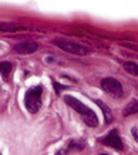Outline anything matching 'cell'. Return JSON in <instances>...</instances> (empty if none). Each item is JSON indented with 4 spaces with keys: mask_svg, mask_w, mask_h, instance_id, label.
<instances>
[{
    "mask_svg": "<svg viewBox=\"0 0 138 155\" xmlns=\"http://www.w3.org/2000/svg\"><path fill=\"white\" fill-rule=\"evenodd\" d=\"M53 85H54V90H56V93H60L61 90H64L66 87L61 84H58V83H56V81H53Z\"/></svg>",
    "mask_w": 138,
    "mask_h": 155,
    "instance_id": "cell-13",
    "label": "cell"
},
{
    "mask_svg": "<svg viewBox=\"0 0 138 155\" xmlns=\"http://www.w3.org/2000/svg\"><path fill=\"white\" fill-rule=\"evenodd\" d=\"M137 50H138V48H137Z\"/></svg>",
    "mask_w": 138,
    "mask_h": 155,
    "instance_id": "cell-17",
    "label": "cell"
},
{
    "mask_svg": "<svg viewBox=\"0 0 138 155\" xmlns=\"http://www.w3.org/2000/svg\"><path fill=\"white\" fill-rule=\"evenodd\" d=\"M0 71H2V74L7 77L10 74V71H12V64H10L9 61H2V64H0Z\"/></svg>",
    "mask_w": 138,
    "mask_h": 155,
    "instance_id": "cell-12",
    "label": "cell"
},
{
    "mask_svg": "<svg viewBox=\"0 0 138 155\" xmlns=\"http://www.w3.org/2000/svg\"><path fill=\"white\" fill-rule=\"evenodd\" d=\"M84 147H86V145H84V142H83V141L73 140V141H70V144H68V150H70V151H81Z\"/></svg>",
    "mask_w": 138,
    "mask_h": 155,
    "instance_id": "cell-11",
    "label": "cell"
},
{
    "mask_svg": "<svg viewBox=\"0 0 138 155\" xmlns=\"http://www.w3.org/2000/svg\"><path fill=\"white\" fill-rule=\"evenodd\" d=\"M101 88L104 90V93H107L111 98L118 100L124 95L121 83L118 80H115V78H111V77H107V78L101 81Z\"/></svg>",
    "mask_w": 138,
    "mask_h": 155,
    "instance_id": "cell-4",
    "label": "cell"
},
{
    "mask_svg": "<svg viewBox=\"0 0 138 155\" xmlns=\"http://www.w3.org/2000/svg\"><path fill=\"white\" fill-rule=\"evenodd\" d=\"M101 142L107 147H111V148H114L117 151H123L124 150V145H123V141H121V138H120V134L117 130H113V131H110L104 138H101Z\"/></svg>",
    "mask_w": 138,
    "mask_h": 155,
    "instance_id": "cell-5",
    "label": "cell"
},
{
    "mask_svg": "<svg viewBox=\"0 0 138 155\" xmlns=\"http://www.w3.org/2000/svg\"><path fill=\"white\" fill-rule=\"evenodd\" d=\"M56 155H67V152L64 150H60V151H57V152H56Z\"/></svg>",
    "mask_w": 138,
    "mask_h": 155,
    "instance_id": "cell-15",
    "label": "cell"
},
{
    "mask_svg": "<svg viewBox=\"0 0 138 155\" xmlns=\"http://www.w3.org/2000/svg\"><path fill=\"white\" fill-rule=\"evenodd\" d=\"M64 103H66L68 107H71L73 110H76L77 113L83 117V121L86 122L88 127H97V125H98V118H97L95 113L91 108L87 107L86 104L81 103L80 100H77L76 97H73V95H64Z\"/></svg>",
    "mask_w": 138,
    "mask_h": 155,
    "instance_id": "cell-1",
    "label": "cell"
},
{
    "mask_svg": "<svg viewBox=\"0 0 138 155\" xmlns=\"http://www.w3.org/2000/svg\"><path fill=\"white\" fill-rule=\"evenodd\" d=\"M124 70L127 71L128 74L138 77V64H135V63H131V61L124 63Z\"/></svg>",
    "mask_w": 138,
    "mask_h": 155,
    "instance_id": "cell-9",
    "label": "cell"
},
{
    "mask_svg": "<svg viewBox=\"0 0 138 155\" xmlns=\"http://www.w3.org/2000/svg\"><path fill=\"white\" fill-rule=\"evenodd\" d=\"M104 155H107V154H104Z\"/></svg>",
    "mask_w": 138,
    "mask_h": 155,
    "instance_id": "cell-16",
    "label": "cell"
},
{
    "mask_svg": "<svg viewBox=\"0 0 138 155\" xmlns=\"http://www.w3.org/2000/svg\"><path fill=\"white\" fill-rule=\"evenodd\" d=\"M13 48H15V51L19 53V54H31V53H34L36 50H37L38 46H37V43L36 41H31V40H24V41L17 43Z\"/></svg>",
    "mask_w": 138,
    "mask_h": 155,
    "instance_id": "cell-6",
    "label": "cell"
},
{
    "mask_svg": "<svg viewBox=\"0 0 138 155\" xmlns=\"http://www.w3.org/2000/svg\"><path fill=\"white\" fill-rule=\"evenodd\" d=\"M20 30H26V27H21L19 24H2V31H20Z\"/></svg>",
    "mask_w": 138,
    "mask_h": 155,
    "instance_id": "cell-10",
    "label": "cell"
},
{
    "mask_svg": "<svg viewBox=\"0 0 138 155\" xmlns=\"http://www.w3.org/2000/svg\"><path fill=\"white\" fill-rule=\"evenodd\" d=\"M131 134H133V137H134V140L138 142V127H134L133 130H131Z\"/></svg>",
    "mask_w": 138,
    "mask_h": 155,
    "instance_id": "cell-14",
    "label": "cell"
},
{
    "mask_svg": "<svg viewBox=\"0 0 138 155\" xmlns=\"http://www.w3.org/2000/svg\"><path fill=\"white\" fill-rule=\"evenodd\" d=\"M41 94H43V87L36 85L27 90V93L24 95V105L27 108V111L31 114H36L41 107Z\"/></svg>",
    "mask_w": 138,
    "mask_h": 155,
    "instance_id": "cell-2",
    "label": "cell"
},
{
    "mask_svg": "<svg viewBox=\"0 0 138 155\" xmlns=\"http://www.w3.org/2000/svg\"><path fill=\"white\" fill-rule=\"evenodd\" d=\"M54 44L58 48H61V50H64L66 53H70V54H76V56H87L88 54V50L84 46L70 41V40H66V38H57V40H54Z\"/></svg>",
    "mask_w": 138,
    "mask_h": 155,
    "instance_id": "cell-3",
    "label": "cell"
},
{
    "mask_svg": "<svg viewBox=\"0 0 138 155\" xmlns=\"http://www.w3.org/2000/svg\"><path fill=\"white\" fill-rule=\"evenodd\" d=\"M137 113H138V100H131L130 104L123 111V115L124 117H128V115H133V114H137Z\"/></svg>",
    "mask_w": 138,
    "mask_h": 155,
    "instance_id": "cell-8",
    "label": "cell"
},
{
    "mask_svg": "<svg viewBox=\"0 0 138 155\" xmlns=\"http://www.w3.org/2000/svg\"><path fill=\"white\" fill-rule=\"evenodd\" d=\"M95 104L101 108V111H103V114H104L105 124H110V122L113 121V113H111V110L108 108V105H107L105 103H103V101H100V100H97V101H95Z\"/></svg>",
    "mask_w": 138,
    "mask_h": 155,
    "instance_id": "cell-7",
    "label": "cell"
}]
</instances>
